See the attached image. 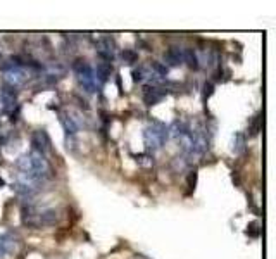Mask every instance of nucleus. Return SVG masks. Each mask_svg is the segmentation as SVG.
I'll use <instances>...</instances> for the list:
<instances>
[{"label": "nucleus", "instance_id": "obj_16", "mask_svg": "<svg viewBox=\"0 0 276 259\" xmlns=\"http://www.w3.org/2000/svg\"><path fill=\"white\" fill-rule=\"evenodd\" d=\"M131 76H133V82H143V78H145V67H138V69H133V73H131Z\"/></svg>", "mask_w": 276, "mask_h": 259}, {"label": "nucleus", "instance_id": "obj_13", "mask_svg": "<svg viewBox=\"0 0 276 259\" xmlns=\"http://www.w3.org/2000/svg\"><path fill=\"white\" fill-rule=\"evenodd\" d=\"M183 61H185L190 67H194V69L198 67V59H197V54H195L194 48H183Z\"/></svg>", "mask_w": 276, "mask_h": 259}, {"label": "nucleus", "instance_id": "obj_2", "mask_svg": "<svg viewBox=\"0 0 276 259\" xmlns=\"http://www.w3.org/2000/svg\"><path fill=\"white\" fill-rule=\"evenodd\" d=\"M169 135V130L166 128V125L162 123H152L145 128L143 131V138H145V145L147 149H152V151H157L164 145L166 138Z\"/></svg>", "mask_w": 276, "mask_h": 259}, {"label": "nucleus", "instance_id": "obj_11", "mask_svg": "<svg viewBox=\"0 0 276 259\" xmlns=\"http://www.w3.org/2000/svg\"><path fill=\"white\" fill-rule=\"evenodd\" d=\"M164 97V92H160L159 88H157L156 85L152 86H147L145 92H143V99H145V102L149 104V106H154V104H157L160 99Z\"/></svg>", "mask_w": 276, "mask_h": 259}, {"label": "nucleus", "instance_id": "obj_14", "mask_svg": "<svg viewBox=\"0 0 276 259\" xmlns=\"http://www.w3.org/2000/svg\"><path fill=\"white\" fill-rule=\"evenodd\" d=\"M243 149H245V137L242 133H235L233 135V152L240 154Z\"/></svg>", "mask_w": 276, "mask_h": 259}, {"label": "nucleus", "instance_id": "obj_12", "mask_svg": "<svg viewBox=\"0 0 276 259\" xmlns=\"http://www.w3.org/2000/svg\"><path fill=\"white\" fill-rule=\"evenodd\" d=\"M94 74H95V80H97V83H104L105 80L111 76V64H109V63L97 64V67L94 69Z\"/></svg>", "mask_w": 276, "mask_h": 259}, {"label": "nucleus", "instance_id": "obj_6", "mask_svg": "<svg viewBox=\"0 0 276 259\" xmlns=\"http://www.w3.org/2000/svg\"><path fill=\"white\" fill-rule=\"evenodd\" d=\"M31 144H33V151L40 152V154H47L50 149V138L45 131H37V133L31 137Z\"/></svg>", "mask_w": 276, "mask_h": 259}, {"label": "nucleus", "instance_id": "obj_5", "mask_svg": "<svg viewBox=\"0 0 276 259\" xmlns=\"http://www.w3.org/2000/svg\"><path fill=\"white\" fill-rule=\"evenodd\" d=\"M16 106V92L11 86H4L0 88V109L4 112H9L11 109H14Z\"/></svg>", "mask_w": 276, "mask_h": 259}, {"label": "nucleus", "instance_id": "obj_7", "mask_svg": "<svg viewBox=\"0 0 276 259\" xmlns=\"http://www.w3.org/2000/svg\"><path fill=\"white\" fill-rule=\"evenodd\" d=\"M57 221V211L56 209H43V211H38L37 216V226H50L56 225Z\"/></svg>", "mask_w": 276, "mask_h": 259}, {"label": "nucleus", "instance_id": "obj_4", "mask_svg": "<svg viewBox=\"0 0 276 259\" xmlns=\"http://www.w3.org/2000/svg\"><path fill=\"white\" fill-rule=\"evenodd\" d=\"M4 82L5 86H11V88H18L19 85L26 82V71L24 67H12V69L4 71Z\"/></svg>", "mask_w": 276, "mask_h": 259}, {"label": "nucleus", "instance_id": "obj_15", "mask_svg": "<svg viewBox=\"0 0 276 259\" xmlns=\"http://www.w3.org/2000/svg\"><path fill=\"white\" fill-rule=\"evenodd\" d=\"M121 57H123V61L126 64H131V63H137L138 54L135 50H124L123 54H121Z\"/></svg>", "mask_w": 276, "mask_h": 259}, {"label": "nucleus", "instance_id": "obj_1", "mask_svg": "<svg viewBox=\"0 0 276 259\" xmlns=\"http://www.w3.org/2000/svg\"><path fill=\"white\" fill-rule=\"evenodd\" d=\"M16 166L19 170L18 174H22V176L38 181V183L49 174V163L45 159V155L37 151H31L30 154L21 155L18 163H16Z\"/></svg>", "mask_w": 276, "mask_h": 259}, {"label": "nucleus", "instance_id": "obj_9", "mask_svg": "<svg viewBox=\"0 0 276 259\" xmlns=\"http://www.w3.org/2000/svg\"><path fill=\"white\" fill-rule=\"evenodd\" d=\"M60 123H62L64 131H66L67 138H69V137H75L76 131H78V128H79L78 121H76L75 118H71L69 114H62V116H60Z\"/></svg>", "mask_w": 276, "mask_h": 259}, {"label": "nucleus", "instance_id": "obj_3", "mask_svg": "<svg viewBox=\"0 0 276 259\" xmlns=\"http://www.w3.org/2000/svg\"><path fill=\"white\" fill-rule=\"evenodd\" d=\"M73 69H75L76 76H78L79 85H81L86 92L88 93L97 92L99 83H97V80H95L94 67L90 66L88 63H85V61H76V63L73 64Z\"/></svg>", "mask_w": 276, "mask_h": 259}, {"label": "nucleus", "instance_id": "obj_8", "mask_svg": "<svg viewBox=\"0 0 276 259\" xmlns=\"http://www.w3.org/2000/svg\"><path fill=\"white\" fill-rule=\"evenodd\" d=\"M99 56L107 61V63H111L114 59V42H111V38H104L99 43Z\"/></svg>", "mask_w": 276, "mask_h": 259}, {"label": "nucleus", "instance_id": "obj_10", "mask_svg": "<svg viewBox=\"0 0 276 259\" xmlns=\"http://www.w3.org/2000/svg\"><path fill=\"white\" fill-rule=\"evenodd\" d=\"M164 59L169 66H178L183 63V48L179 47H171L168 52L164 54Z\"/></svg>", "mask_w": 276, "mask_h": 259}]
</instances>
